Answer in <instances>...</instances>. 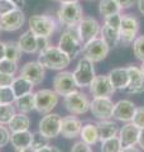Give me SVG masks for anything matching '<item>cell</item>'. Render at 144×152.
Returning a JSON list of instances; mask_svg holds the SVG:
<instances>
[{
	"label": "cell",
	"mask_w": 144,
	"mask_h": 152,
	"mask_svg": "<svg viewBox=\"0 0 144 152\" xmlns=\"http://www.w3.org/2000/svg\"><path fill=\"white\" fill-rule=\"evenodd\" d=\"M90 103L91 100L89 99L87 94L82 91H76L66 95L63 98V105L66 110L72 115H81L90 110Z\"/></svg>",
	"instance_id": "cell-5"
},
{
	"label": "cell",
	"mask_w": 144,
	"mask_h": 152,
	"mask_svg": "<svg viewBox=\"0 0 144 152\" xmlns=\"http://www.w3.org/2000/svg\"><path fill=\"white\" fill-rule=\"evenodd\" d=\"M76 31L79 33V37L81 42L85 45L87 42L95 39L100 36L101 26L100 23L92 17H84V19L80 22V24L76 27Z\"/></svg>",
	"instance_id": "cell-12"
},
{
	"label": "cell",
	"mask_w": 144,
	"mask_h": 152,
	"mask_svg": "<svg viewBox=\"0 0 144 152\" xmlns=\"http://www.w3.org/2000/svg\"><path fill=\"white\" fill-rule=\"evenodd\" d=\"M31 127V119L27 114L17 112L15 115L12 118L9 122L8 128L10 132H22V131H28Z\"/></svg>",
	"instance_id": "cell-26"
},
{
	"label": "cell",
	"mask_w": 144,
	"mask_h": 152,
	"mask_svg": "<svg viewBox=\"0 0 144 152\" xmlns=\"http://www.w3.org/2000/svg\"><path fill=\"white\" fill-rule=\"evenodd\" d=\"M114 104L111 98H92L90 103V112L97 121L111 119Z\"/></svg>",
	"instance_id": "cell-13"
},
{
	"label": "cell",
	"mask_w": 144,
	"mask_h": 152,
	"mask_svg": "<svg viewBox=\"0 0 144 152\" xmlns=\"http://www.w3.org/2000/svg\"><path fill=\"white\" fill-rule=\"evenodd\" d=\"M25 14L22 9L17 8L15 10L0 17V29L3 32H15L24 26Z\"/></svg>",
	"instance_id": "cell-16"
},
{
	"label": "cell",
	"mask_w": 144,
	"mask_h": 152,
	"mask_svg": "<svg viewBox=\"0 0 144 152\" xmlns=\"http://www.w3.org/2000/svg\"><path fill=\"white\" fill-rule=\"evenodd\" d=\"M60 4H70V3H80V0H56Z\"/></svg>",
	"instance_id": "cell-52"
},
{
	"label": "cell",
	"mask_w": 144,
	"mask_h": 152,
	"mask_svg": "<svg viewBox=\"0 0 144 152\" xmlns=\"http://www.w3.org/2000/svg\"><path fill=\"white\" fill-rule=\"evenodd\" d=\"M79 137L86 145L95 146L100 141L97 124H96V123H86V124H82V128H81Z\"/></svg>",
	"instance_id": "cell-24"
},
{
	"label": "cell",
	"mask_w": 144,
	"mask_h": 152,
	"mask_svg": "<svg viewBox=\"0 0 144 152\" xmlns=\"http://www.w3.org/2000/svg\"><path fill=\"white\" fill-rule=\"evenodd\" d=\"M52 86L53 90L58 94V96H66L71 93L79 90V86L76 84V80L73 77V74L70 71H58L52 81Z\"/></svg>",
	"instance_id": "cell-11"
},
{
	"label": "cell",
	"mask_w": 144,
	"mask_h": 152,
	"mask_svg": "<svg viewBox=\"0 0 144 152\" xmlns=\"http://www.w3.org/2000/svg\"><path fill=\"white\" fill-rule=\"evenodd\" d=\"M121 14L116 13V14H113V15H109L106 18H104V24L105 26H109L114 28L116 31H120V24H121Z\"/></svg>",
	"instance_id": "cell-38"
},
{
	"label": "cell",
	"mask_w": 144,
	"mask_h": 152,
	"mask_svg": "<svg viewBox=\"0 0 144 152\" xmlns=\"http://www.w3.org/2000/svg\"><path fill=\"white\" fill-rule=\"evenodd\" d=\"M37 61L44 69L55 71H63L71 64V58L57 46H49L44 51L39 52Z\"/></svg>",
	"instance_id": "cell-1"
},
{
	"label": "cell",
	"mask_w": 144,
	"mask_h": 152,
	"mask_svg": "<svg viewBox=\"0 0 144 152\" xmlns=\"http://www.w3.org/2000/svg\"><path fill=\"white\" fill-rule=\"evenodd\" d=\"M140 70H142V72H143V75H144V61H143L142 65H140Z\"/></svg>",
	"instance_id": "cell-54"
},
{
	"label": "cell",
	"mask_w": 144,
	"mask_h": 152,
	"mask_svg": "<svg viewBox=\"0 0 144 152\" xmlns=\"http://www.w3.org/2000/svg\"><path fill=\"white\" fill-rule=\"evenodd\" d=\"M100 150H101V152H120L123 150V146H121V142H120L119 137L115 136L109 140L103 141Z\"/></svg>",
	"instance_id": "cell-33"
},
{
	"label": "cell",
	"mask_w": 144,
	"mask_h": 152,
	"mask_svg": "<svg viewBox=\"0 0 144 152\" xmlns=\"http://www.w3.org/2000/svg\"><path fill=\"white\" fill-rule=\"evenodd\" d=\"M19 75L29 80L36 86V85H41L43 83L46 76V69L38 61H28L20 67Z\"/></svg>",
	"instance_id": "cell-15"
},
{
	"label": "cell",
	"mask_w": 144,
	"mask_h": 152,
	"mask_svg": "<svg viewBox=\"0 0 144 152\" xmlns=\"http://www.w3.org/2000/svg\"><path fill=\"white\" fill-rule=\"evenodd\" d=\"M14 77H15L14 75H8V74L0 72V88H9L12 85Z\"/></svg>",
	"instance_id": "cell-43"
},
{
	"label": "cell",
	"mask_w": 144,
	"mask_h": 152,
	"mask_svg": "<svg viewBox=\"0 0 144 152\" xmlns=\"http://www.w3.org/2000/svg\"><path fill=\"white\" fill-rule=\"evenodd\" d=\"M31 141H32V132H29V129L22 132H12L10 143L14 147V150L31 147Z\"/></svg>",
	"instance_id": "cell-27"
},
{
	"label": "cell",
	"mask_w": 144,
	"mask_h": 152,
	"mask_svg": "<svg viewBox=\"0 0 144 152\" xmlns=\"http://www.w3.org/2000/svg\"><path fill=\"white\" fill-rule=\"evenodd\" d=\"M19 71L18 69V62H14L12 60L3 58L0 61V72L1 74H8V75H14Z\"/></svg>",
	"instance_id": "cell-35"
},
{
	"label": "cell",
	"mask_w": 144,
	"mask_h": 152,
	"mask_svg": "<svg viewBox=\"0 0 144 152\" xmlns=\"http://www.w3.org/2000/svg\"><path fill=\"white\" fill-rule=\"evenodd\" d=\"M132 123L135 124L138 128H140V129L144 128V107H137Z\"/></svg>",
	"instance_id": "cell-40"
},
{
	"label": "cell",
	"mask_w": 144,
	"mask_h": 152,
	"mask_svg": "<svg viewBox=\"0 0 144 152\" xmlns=\"http://www.w3.org/2000/svg\"><path fill=\"white\" fill-rule=\"evenodd\" d=\"M14 107L19 113H24V114H28L34 110V93H31V94H27L24 96H20L15 99L14 102Z\"/></svg>",
	"instance_id": "cell-29"
},
{
	"label": "cell",
	"mask_w": 144,
	"mask_h": 152,
	"mask_svg": "<svg viewBox=\"0 0 144 152\" xmlns=\"http://www.w3.org/2000/svg\"><path fill=\"white\" fill-rule=\"evenodd\" d=\"M133 53L137 58L143 62L144 61V34L143 36H138L133 42Z\"/></svg>",
	"instance_id": "cell-36"
},
{
	"label": "cell",
	"mask_w": 144,
	"mask_h": 152,
	"mask_svg": "<svg viewBox=\"0 0 144 152\" xmlns=\"http://www.w3.org/2000/svg\"><path fill=\"white\" fill-rule=\"evenodd\" d=\"M100 38L106 43L110 48H114L120 43V32L109 26H103L100 31Z\"/></svg>",
	"instance_id": "cell-28"
},
{
	"label": "cell",
	"mask_w": 144,
	"mask_h": 152,
	"mask_svg": "<svg viewBox=\"0 0 144 152\" xmlns=\"http://www.w3.org/2000/svg\"><path fill=\"white\" fill-rule=\"evenodd\" d=\"M139 133H140V128H138L132 122L124 123V126L119 128V133H118V137L120 142H121L123 148L137 146L139 140Z\"/></svg>",
	"instance_id": "cell-18"
},
{
	"label": "cell",
	"mask_w": 144,
	"mask_h": 152,
	"mask_svg": "<svg viewBox=\"0 0 144 152\" xmlns=\"http://www.w3.org/2000/svg\"><path fill=\"white\" fill-rule=\"evenodd\" d=\"M49 145V140L46 136H43L41 132H32V141H31V148L33 151L41 150L43 147Z\"/></svg>",
	"instance_id": "cell-34"
},
{
	"label": "cell",
	"mask_w": 144,
	"mask_h": 152,
	"mask_svg": "<svg viewBox=\"0 0 144 152\" xmlns=\"http://www.w3.org/2000/svg\"><path fill=\"white\" fill-rule=\"evenodd\" d=\"M120 152H142L140 148H138V147H127V148H123Z\"/></svg>",
	"instance_id": "cell-50"
},
{
	"label": "cell",
	"mask_w": 144,
	"mask_h": 152,
	"mask_svg": "<svg viewBox=\"0 0 144 152\" xmlns=\"http://www.w3.org/2000/svg\"><path fill=\"white\" fill-rule=\"evenodd\" d=\"M57 19L66 28H76L84 19V9L80 3L61 4L57 10Z\"/></svg>",
	"instance_id": "cell-3"
},
{
	"label": "cell",
	"mask_w": 144,
	"mask_h": 152,
	"mask_svg": "<svg viewBox=\"0 0 144 152\" xmlns=\"http://www.w3.org/2000/svg\"><path fill=\"white\" fill-rule=\"evenodd\" d=\"M17 9V5L12 3L10 0H0V17L5 15V14L10 13Z\"/></svg>",
	"instance_id": "cell-41"
},
{
	"label": "cell",
	"mask_w": 144,
	"mask_h": 152,
	"mask_svg": "<svg viewBox=\"0 0 144 152\" xmlns=\"http://www.w3.org/2000/svg\"><path fill=\"white\" fill-rule=\"evenodd\" d=\"M0 33H1V29H0Z\"/></svg>",
	"instance_id": "cell-55"
},
{
	"label": "cell",
	"mask_w": 144,
	"mask_h": 152,
	"mask_svg": "<svg viewBox=\"0 0 144 152\" xmlns=\"http://www.w3.org/2000/svg\"><path fill=\"white\" fill-rule=\"evenodd\" d=\"M10 89H12L15 99H18V98L24 96V95H27V94L33 93L34 85H33L29 80H27L25 77H23V76L19 75L17 77H14L13 83L10 85Z\"/></svg>",
	"instance_id": "cell-23"
},
{
	"label": "cell",
	"mask_w": 144,
	"mask_h": 152,
	"mask_svg": "<svg viewBox=\"0 0 144 152\" xmlns=\"http://www.w3.org/2000/svg\"><path fill=\"white\" fill-rule=\"evenodd\" d=\"M140 23L134 14H124L120 24V43L124 46L133 45L134 39L138 37Z\"/></svg>",
	"instance_id": "cell-7"
},
{
	"label": "cell",
	"mask_w": 144,
	"mask_h": 152,
	"mask_svg": "<svg viewBox=\"0 0 144 152\" xmlns=\"http://www.w3.org/2000/svg\"><path fill=\"white\" fill-rule=\"evenodd\" d=\"M71 152H94V151L91 148V146L86 145L82 141H79L71 147Z\"/></svg>",
	"instance_id": "cell-42"
},
{
	"label": "cell",
	"mask_w": 144,
	"mask_h": 152,
	"mask_svg": "<svg viewBox=\"0 0 144 152\" xmlns=\"http://www.w3.org/2000/svg\"><path fill=\"white\" fill-rule=\"evenodd\" d=\"M18 45L20 47L22 52L28 55L38 53V47H37V36L28 29L27 32H24L22 36H19L18 38Z\"/></svg>",
	"instance_id": "cell-22"
},
{
	"label": "cell",
	"mask_w": 144,
	"mask_h": 152,
	"mask_svg": "<svg viewBox=\"0 0 144 152\" xmlns=\"http://www.w3.org/2000/svg\"><path fill=\"white\" fill-rule=\"evenodd\" d=\"M89 91L94 98H111L115 93L108 75H96L89 86Z\"/></svg>",
	"instance_id": "cell-14"
},
{
	"label": "cell",
	"mask_w": 144,
	"mask_h": 152,
	"mask_svg": "<svg viewBox=\"0 0 144 152\" xmlns=\"http://www.w3.org/2000/svg\"><path fill=\"white\" fill-rule=\"evenodd\" d=\"M10 136L12 132L9 131L8 126L0 124V148H3V147L10 143Z\"/></svg>",
	"instance_id": "cell-39"
},
{
	"label": "cell",
	"mask_w": 144,
	"mask_h": 152,
	"mask_svg": "<svg viewBox=\"0 0 144 152\" xmlns=\"http://www.w3.org/2000/svg\"><path fill=\"white\" fill-rule=\"evenodd\" d=\"M10 1L15 4L17 8H19V9L23 8V7H24V4H25V0H10Z\"/></svg>",
	"instance_id": "cell-51"
},
{
	"label": "cell",
	"mask_w": 144,
	"mask_h": 152,
	"mask_svg": "<svg viewBox=\"0 0 144 152\" xmlns=\"http://www.w3.org/2000/svg\"><path fill=\"white\" fill-rule=\"evenodd\" d=\"M138 146H139V148L144 151V128H142V129H140V133H139Z\"/></svg>",
	"instance_id": "cell-47"
},
{
	"label": "cell",
	"mask_w": 144,
	"mask_h": 152,
	"mask_svg": "<svg viewBox=\"0 0 144 152\" xmlns=\"http://www.w3.org/2000/svg\"><path fill=\"white\" fill-rule=\"evenodd\" d=\"M120 12H121V8L118 5L115 0H100L99 1V13L104 18Z\"/></svg>",
	"instance_id": "cell-30"
},
{
	"label": "cell",
	"mask_w": 144,
	"mask_h": 152,
	"mask_svg": "<svg viewBox=\"0 0 144 152\" xmlns=\"http://www.w3.org/2000/svg\"><path fill=\"white\" fill-rule=\"evenodd\" d=\"M51 46L49 43V38L47 37H37V47H38V53L42 51H44L46 48Z\"/></svg>",
	"instance_id": "cell-44"
},
{
	"label": "cell",
	"mask_w": 144,
	"mask_h": 152,
	"mask_svg": "<svg viewBox=\"0 0 144 152\" xmlns=\"http://www.w3.org/2000/svg\"><path fill=\"white\" fill-rule=\"evenodd\" d=\"M135 5L138 8V12L140 13V15L144 17V0H137Z\"/></svg>",
	"instance_id": "cell-48"
},
{
	"label": "cell",
	"mask_w": 144,
	"mask_h": 152,
	"mask_svg": "<svg viewBox=\"0 0 144 152\" xmlns=\"http://www.w3.org/2000/svg\"><path fill=\"white\" fill-rule=\"evenodd\" d=\"M34 152H62L58 147H56V146H51V145H48L46 147H43V148L41 150H37Z\"/></svg>",
	"instance_id": "cell-46"
},
{
	"label": "cell",
	"mask_w": 144,
	"mask_h": 152,
	"mask_svg": "<svg viewBox=\"0 0 144 152\" xmlns=\"http://www.w3.org/2000/svg\"><path fill=\"white\" fill-rule=\"evenodd\" d=\"M110 52V47L105 43L100 37L85 43L82 47V56L90 60L91 62H101L108 57Z\"/></svg>",
	"instance_id": "cell-9"
},
{
	"label": "cell",
	"mask_w": 144,
	"mask_h": 152,
	"mask_svg": "<svg viewBox=\"0 0 144 152\" xmlns=\"http://www.w3.org/2000/svg\"><path fill=\"white\" fill-rule=\"evenodd\" d=\"M135 104L129 99H121L114 104V110H113V118L118 122L128 123L132 122L133 115L135 113Z\"/></svg>",
	"instance_id": "cell-17"
},
{
	"label": "cell",
	"mask_w": 144,
	"mask_h": 152,
	"mask_svg": "<svg viewBox=\"0 0 144 152\" xmlns=\"http://www.w3.org/2000/svg\"><path fill=\"white\" fill-rule=\"evenodd\" d=\"M57 47L62 52H65L71 60H73L80 53H82L84 43L81 42L76 28H66L58 38Z\"/></svg>",
	"instance_id": "cell-2"
},
{
	"label": "cell",
	"mask_w": 144,
	"mask_h": 152,
	"mask_svg": "<svg viewBox=\"0 0 144 152\" xmlns=\"http://www.w3.org/2000/svg\"><path fill=\"white\" fill-rule=\"evenodd\" d=\"M115 1L118 3V5L121 8V10H123V9H129V8H132L134 4L137 3V0H115Z\"/></svg>",
	"instance_id": "cell-45"
},
{
	"label": "cell",
	"mask_w": 144,
	"mask_h": 152,
	"mask_svg": "<svg viewBox=\"0 0 144 152\" xmlns=\"http://www.w3.org/2000/svg\"><path fill=\"white\" fill-rule=\"evenodd\" d=\"M110 83H111L113 88L116 90H124L128 88L129 84V74L127 67H115L113 70H110V72L108 74Z\"/></svg>",
	"instance_id": "cell-21"
},
{
	"label": "cell",
	"mask_w": 144,
	"mask_h": 152,
	"mask_svg": "<svg viewBox=\"0 0 144 152\" xmlns=\"http://www.w3.org/2000/svg\"><path fill=\"white\" fill-rule=\"evenodd\" d=\"M81 128H82V122L76 115L70 114V115H66L62 118L60 136H62L66 140H73L80 136Z\"/></svg>",
	"instance_id": "cell-19"
},
{
	"label": "cell",
	"mask_w": 144,
	"mask_h": 152,
	"mask_svg": "<svg viewBox=\"0 0 144 152\" xmlns=\"http://www.w3.org/2000/svg\"><path fill=\"white\" fill-rule=\"evenodd\" d=\"M15 113L17 109L14 104H0V124L8 126Z\"/></svg>",
	"instance_id": "cell-32"
},
{
	"label": "cell",
	"mask_w": 144,
	"mask_h": 152,
	"mask_svg": "<svg viewBox=\"0 0 144 152\" xmlns=\"http://www.w3.org/2000/svg\"><path fill=\"white\" fill-rule=\"evenodd\" d=\"M5 58V42L0 41V61Z\"/></svg>",
	"instance_id": "cell-49"
},
{
	"label": "cell",
	"mask_w": 144,
	"mask_h": 152,
	"mask_svg": "<svg viewBox=\"0 0 144 152\" xmlns=\"http://www.w3.org/2000/svg\"><path fill=\"white\" fill-rule=\"evenodd\" d=\"M15 152H34L31 147H25V148H20V150H15Z\"/></svg>",
	"instance_id": "cell-53"
},
{
	"label": "cell",
	"mask_w": 144,
	"mask_h": 152,
	"mask_svg": "<svg viewBox=\"0 0 144 152\" xmlns=\"http://www.w3.org/2000/svg\"><path fill=\"white\" fill-rule=\"evenodd\" d=\"M22 50L17 41H7L5 42V58L18 62L22 58Z\"/></svg>",
	"instance_id": "cell-31"
},
{
	"label": "cell",
	"mask_w": 144,
	"mask_h": 152,
	"mask_svg": "<svg viewBox=\"0 0 144 152\" xmlns=\"http://www.w3.org/2000/svg\"><path fill=\"white\" fill-rule=\"evenodd\" d=\"M127 69L129 74V84L125 91L133 95L142 94L144 91V75L140 67H138V66H128Z\"/></svg>",
	"instance_id": "cell-20"
},
{
	"label": "cell",
	"mask_w": 144,
	"mask_h": 152,
	"mask_svg": "<svg viewBox=\"0 0 144 152\" xmlns=\"http://www.w3.org/2000/svg\"><path fill=\"white\" fill-rule=\"evenodd\" d=\"M15 96L9 88H0V104H14Z\"/></svg>",
	"instance_id": "cell-37"
},
{
	"label": "cell",
	"mask_w": 144,
	"mask_h": 152,
	"mask_svg": "<svg viewBox=\"0 0 144 152\" xmlns=\"http://www.w3.org/2000/svg\"><path fill=\"white\" fill-rule=\"evenodd\" d=\"M96 124H97V129H99V138L101 142L118 136L119 126L116 122L111 119H106V121H99Z\"/></svg>",
	"instance_id": "cell-25"
},
{
	"label": "cell",
	"mask_w": 144,
	"mask_h": 152,
	"mask_svg": "<svg viewBox=\"0 0 144 152\" xmlns=\"http://www.w3.org/2000/svg\"><path fill=\"white\" fill-rule=\"evenodd\" d=\"M29 31L37 37H47L49 38L56 32L57 22L53 17L48 14H34L28 19Z\"/></svg>",
	"instance_id": "cell-4"
},
{
	"label": "cell",
	"mask_w": 144,
	"mask_h": 152,
	"mask_svg": "<svg viewBox=\"0 0 144 152\" xmlns=\"http://www.w3.org/2000/svg\"><path fill=\"white\" fill-rule=\"evenodd\" d=\"M61 123H62V117L60 114L52 112L44 114L41 118L39 123H38V132H41L48 140L57 138L61 133Z\"/></svg>",
	"instance_id": "cell-10"
},
{
	"label": "cell",
	"mask_w": 144,
	"mask_h": 152,
	"mask_svg": "<svg viewBox=\"0 0 144 152\" xmlns=\"http://www.w3.org/2000/svg\"><path fill=\"white\" fill-rule=\"evenodd\" d=\"M73 77L76 80L79 89H85L89 88L90 84L92 83V80L95 79V67H94V62H91L90 60H87L86 57H81L77 61L76 69L73 72Z\"/></svg>",
	"instance_id": "cell-8"
},
{
	"label": "cell",
	"mask_w": 144,
	"mask_h": 152,
	"mask_svg": "<svg viewBox=\"0 0 144 152\" xmlns=\"http://www.w3.org/2000/svg\"><path fill=\"white\" fill-rule=\"evenodd\" d=\"M60 96L53 89H41L34 93V110L39 114H48L57 107Z\"/></svg>",
	"instance_id": "cell-6"
}]
</instances>
